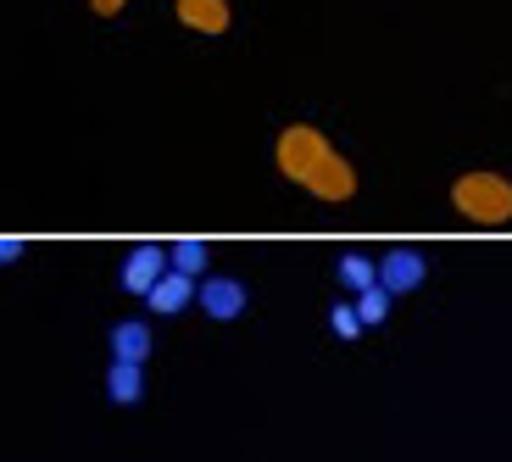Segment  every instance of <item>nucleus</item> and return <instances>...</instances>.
Listing matches in <instances>:
<instances>
[{
  "mask_svg": "<svg viewBox=\"0 0 512 462\" xmlns=\"http://www.w3.org/2000/svg\"><path fill=\"white\" fill-rule=\"evenodd\" d=\"M451 206L474 223H507L512 218V184L501 173H462L451 184Z\"/></svg>",
  "mask_w": 512,
  "mask_h": 462,
  "instance_id": "f257e3e1",
  "label": "nucleus"
},
{
  "mask_svg": "<svg viewBox=\"0 0 512 462\" xmlns=\"http://www.w3.org/2000/svg\"><path fill=\"white\" fill-rule=\"evenodd\" d=\"M323 156H329V140H323L318 129H307V123H295V129L279 134V173H284V179L307 184L312 173L323 167Z\"/></svg>",
  "mask_w": 512,
  "mask_h": 462,
  "instance_id": "f03ea898",
  "label": "nucleus"
},
{
  "mask_svg": "<svg viewBox=\"0 0 512 462\" xmlns=\"http://www.w3.org/2000/svg\"><path fill=\"white\" fill-rule=\"evenodd\" d=\"M307 190L318 195V201H351V190H357V173H351L346 156H323V167L307 179Z\"/></svg>",
  "mask_w": 512,
  "mask_h": 462,
  "instance_id": "7ed1b4c3",
  "label": "nucleus"
},
{
  "mask_svg": "<svg viewBox=\"0 0 512 462\" xmlns=\"http://www.w3.org/2000/svg\"><path fill=\"white\" fill-rule=\"evenodd\" d=\"M162 262H167V251H156V245H140V251L128 257V268H123V290H128V296H151L156 284L167 279Z\"/></svg>",
  "mask_w": 512,
  "mask_h": 462,
  "instance_id": "20e7f679",
  "label": "nucleus"
},
{
  "mask_svg": "<svg viewBox=\"0 0 512 462\" xmlns=\"http://www.w3.org/2000/svg\"><path fill=\"white\" fill-rule=\"evenodd\" d=\"M379 284L390 290V296H412L423 284V257H412V251H390V257L379 262Z\"/></svg>",
  "mask_w": 512,
  "mask_h": 462,
  "instance_id": "39448f33",
  "label": "nucleus"
},
{
  "mask_svg": "<svg viewBox=\"0 0 512 462\" xmlns=\"http://www.w3.org/2000/svg\"><path fill=\"white\" fill-rule=\"evenodd\" d=\"M173 12H179V23L195 28V34H223V28H229V0H179Z\"/></svg>",
  "mask_w": 512,
  "mask_h": 462,
  "instance_id": "423d86ee",
  "label": "nucleus"
},
{
  "mask_svg": "<svg viewBox=\"0 0 512 462\" xmlns=\"http://www.w3.org/2000/svg\"><path fill=\"white\" fill-rule=\"evenodd\" d=\"M201 307L212 312L218 323L240 318V312H245V284H234V279H206V284H201Z\"/></svg>",
  "mask_w": 512,
  "mask_h": 462,
  "instance_id": "0eeeda50",
  "label": "nucleus"
},
{
  "mask_svg": "<svg viewBox=\"0 0 512 462\" xmlns=\"http://www.w3.org/2000/svg\"><path fill=\"white\" fill-rule=\"evenodd\" d=\"M112 357L117 362H145L151 357V329H145V323H117L112 329Z\"/></svg>",
  "mask_w": 512,
  "mask_h": 462,
  "instance_id": "6e6552de",
  "label": "nucleus"
},
{
  "mask_svg": "<svg viewBox=\"0 0 512 462\" xmlns=\"http://www.w3.org/2000/svg\"><path fill=\"white\" fill-rule=\"evenodd\" d=\"M106 396L112 401H140L145 396V362H117L112 373H106Z\"/></svg>",
  "mask_w": 512,
  "mask_h": 462,
  "instance_id": "1a4fd4ad",
  "label": "nucleus"
},
{
  "mask_svg": "<svg viewBox=\"0 0 512 462\" xmlns=\"http://www.w3.org/2000/svg\"><path fill=\"white\" fill-rule=\"evenodd\" d=\"M145 301H151V312H162V318H167V312H184V307H190V273H167Z\"/></svg>",
  "mask_w": 512,
  "mask_h": 462,
  "instance_id": "9d476101",
  "label": "nucleus"
},
{
  "mask_svg": "<svg viewBox=\"0 0 512 462\" xmlns=\"http://www.w3.org/2000/svg\"><path fill=\"white\" fill-rule=\"evenodd\" d=\"M167 262H173V273H201L206 268V245L201 240H179V245H167Z\"/></svg>",
  "mask_w": 512,
  "mask_h": 462,
  "instance_id": "9b49d317",
  "label": "nucleus"
},
{
  "mask_svg": "<svg viewBox=\"0 0 512 462\" xmlns=\"http://www.w3.org/2000/svg\"><path fill=\"white\" fill-rule=\"evenodd\" d=\"M357 318L368 323V329L390 318V290H384V284H373V290H362V296H357Z\"/></svg>",
  "mask_w": 512,
  "mask_h": 462,
  "instance_id": "f8f14e48",
  "label": "nucleus"
},
{
  "mask_svg": "<svg viewBox=\"0 0 512 462\" xmlns=\"http://www.w3.org/2000/svg\"><path fill=\"white\" fill-rule=\"evenodd\" d=\"M340 279H346L351 290L362 296V290H373V284H379V268H373L368 257H340Z\"/></svg>",
  "mask_w": 512,
  "mask_h": 462,
  "instance_id": "ddd939ff",
  "label": "nucleus"
},
{
  "mask_svg": "<svg viewBox=\"0 0 512 462\" xmlns=\"http://www.w3.org/2000/svg\"><path fill=\"white\" fill-rule=\"evenodd\" d=\"M334 334H340V340H357V334H362L357 307H334Z\"/></svg>",
  "mask_w": 512,
  "mask_h": 462,
  "instance_id": "4468645a",
  "label": "nucleus"
},
{
  "mask_svg": "<svg viewBox=\"0 0 512 462\" xmlns=\"http://www.w3.org/2000/svg\"><path fill=\"white\" fill-rule=\"evenodd\" d=\"M123 6H128V0H90V12H101V17H117Z\"/></svg>",
  "mask_w": 512,
  "mask_h": 462,
  "instance_id": "2eb2a0df",
  "label": "nucleus"
}]
</instances>
